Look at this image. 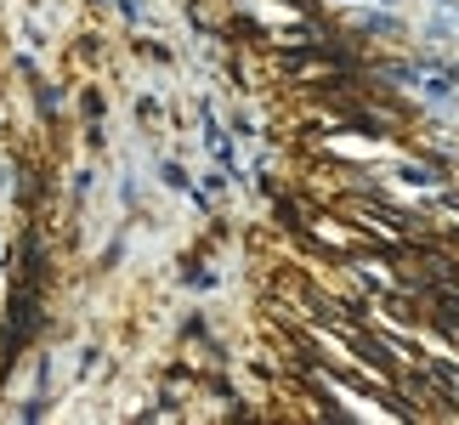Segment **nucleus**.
<instances>
[{
    "label": "nucleus",
    "instance_id": "obj_1",
    "mask_svg": "<svg viewBox=\"0 0 459 425\" xmlns=\"http://www.w3.org/2000/svg\"><path fill=\"white\" fill-rule=\"evenodd\" d=\"M397 176H403L409 187H437V182H431V170H420V165H397Z\"/></svg>",
    "mask_w": 459,
    "mask_h": 425
}]
</instances>
